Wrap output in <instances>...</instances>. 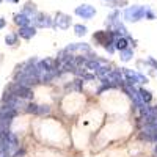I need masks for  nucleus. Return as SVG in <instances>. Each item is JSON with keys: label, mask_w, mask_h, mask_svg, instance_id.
Segmentation results:
<instances>
[{"label": "nucleus", "mask_w": 157, "mask_h": 157, "mask_svg": "<svg viewBox=\"0 0 157 157\" xmlns=\"http://www.w3.org/2000/svg\"><path fill=\"white\" fill-rule=\"evenodd\" d=\"M5 41H6V44H14V41H16V36H14V35H8Z\"/></svg>", "instance_id": "obj_9"}, {"label": "nucleus", "mask_w": 157, "mask_h": 157, "mask_svg": "<svg viewBox=\"0 0 157 157\" xmlns=\"http://www.w3.org/2000/svg\"><path fill=\"white\" fill-rule=\"evenodd\" d=\"M38 24L41 25V27H49V25H52V21H50L47 16H39Z\"/></svg>", "instance_id": "obj_6"}, {"label": "nucleus", "mask_w": 157, "mask_h": 157, "mask_svg": "<svg viewBox=\"0 0 157 157\" xmlns=\"http://www.w3.org/2000/svg\"><path fill=\"white\" fill-rule=\"evenodd\" d=\"M0 157H8V155H0Z\"/></svg>", "instance_id": "obj_14"}, {"label": "nucleus", "mask_w": 157, "mask_h": 157, "mask_svg": "<svg viewBox=\"0 0 157 157\" xmlns=\"http://www.w3.org/2000/svg\"><path fill=\"white\" fill-rule=\"evenodd\" d=\"M55 24H57V27H60V29H68L71 25V17L66 16V14H63V13H58L57 19H55Z\"/></svg>", "instance_id": "obj_3"}, {"label": "nucleus", "mask_w": 157, "mask_h": 157, "mask_svg": "<svg viewBox=\"0 0 157 157\" xmlns=\"http://www.w3.org/2000/svg\"><path fill=\"white\" fill-rule=\"evenodd\" d=\"M145 13H146V8H143V6H130L126 10L124 16L127 21H138L145 16Z\"/></svg>", "instance_id": "obj_1"}, {"label": "nucleus", "mask_w": 157, "mask_h": 157, "mask_svg": "<svg viewBox=\"0 0 157 157\" xmlns=\"http://www.w3.org/2000/svg\"><path fill=\"white\" fill-rule=\"evenodd\" d=\"M75 14L77 16H82L83 19H91V17L96 14V10L93 6H90V5H82V6H78L75 10Z\"/></svg>", "instance_id": "obj_2"}, {"label": "nucleus", "mask_w": 157, "mask_h": 157, "mask_svg": "<svg viewBox=\"0 0 157 157\" xmlns=\"http://www.w3.org/2000/svg\"><path fill=\"white\" fill-rule=\"evenodd\" d=\"M5 24H6V22H5V19L0 17V29H3V27H5Z\"/></svg>", "instance_id": "obj_12"}, {"label": "nucleus", "mask_w": 157, "mask_h": 157, "mask_svg": "<svg viewBox=\"0 0 157 157\" xmlns=\"http://www.w3.org/2000/svg\"><path fill=\"white\" fill-rule=\"evenodd\" d=\"M130 57H132V50H124L123 52V60H129Z\"/></svg>", "instance_id": "obj_11"}, {"label": "nucleus", "mask_w": 157, "mask_h": 157, "mask_svg": "<svg viewBox=\"0 0 157 157\" xmlns=\"http://www.w3.org/2000/svg\"><path fill=\"white\" fill-rule=\"evenodd\" d=\"M140 94H141V98L145 99V101H149V99H151L149 93H148V91H145V90H141V91H140Z\"/></svg>", "instance_id": "obj_10"}, {"label": "nucleus", "mask_w": 157, "mask_h": 157, "mask_svg": "<svg viewBox=\"0 0 157 157\" xmlns=\"http://www.w3.org/2000/svg\"><path fill=\"white\" fill-rule=\"evenodd\" d=\"M16 22H17L19 25H22V27H27L29 22H30V19H29V17L22 13V14H17V16H16Z\"/></svg>", "instance_id": "obj_5"}, {"label": "nucleus", "mask_w": 157, "mask_h": 157, "mask_svg": "<svg viewBox=\"0 0 157 157\" xmlns=\"http://www.w3.org/2000/svg\"><path fill=\"white\" fill-rule=\"evenodd\" d=\"M11 2H19V0H11Z\"/></svg>", "instance_id": "obj_13"}, {"label": "nucleus", "mask_w": 157, "mask_h": 157, "mask_svg": "<svg viewBox=\"0 0 157 157\" xmlns=\"http://www.w3.org/2000/svg\"><path fill=\"white\" fill-rule=\"evenodd\" d=\"M127 47V41L124 38H120V39H116V49H120V50H124Z\"/></svg>", "instance_id": "obj_7"}, {"label": "nucleus", "mask_w": 157, "mask_h": 157, "mask_svg": "<svg viewBox=\"0 0 157 157\" xmlns=\"http://www.w3.org/2000/svg\"><path fill=\"white\" fill-rule=\"evenodd\" d=\"M75 33L77 35H85L86 33V27H83V25H75Z\"/></svg>", "instance_id": "obj_8"}, {"label": "nucleus", "mask_w": 157, "mask_h": 157, "mask_svg": "<svg viewBox=\"0 0 157 157\" xmlns=\"http://www.w3.org/2000/svg\"><path fill=\"white\" fill-rule=\"evenodd\" d=\"M0 2H2V0H0Z\"/></svg>", "instance_id": "obj_16"}, {"label": "nucleus", "mask_w": 157, "mask_h": 157, "mask_svg": "<svg viewBox=\"0 0 157 157\" xmlns=\"http://www.w3.org/2000/svg\"><path fill=\"white\" fill-rule=\"evenodd\" d=\"M19 35L22 36V38H25V39H29V38H32L33 35H35V29H32V27H22L21 29V32H19Z\"/></svg>", "instance_id": "obj_4"}, {"label": "nucleus", "mask_w": 157, "mask_h": 157, "mask_svg": "<svg viewBox=\"0 0 157 157\" xmlns=\"http://www.w3.org/2000/svg\"><path fill=\"white\" fill-rule=\"evenodd\" d=\"M155 152H157V146H155Z\"/></svg>", "instance_id": "obj_15"}]
</instances>
